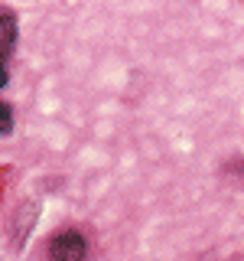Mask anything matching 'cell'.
I'll list each match as a JSON object with an SVG mask.
<instances>
[{"instance_id": "3957f363", "label": "cell", "mask_w": 244, "mask_h": 261, "mask_svg": "<svg viewBox=\"0 0 244 261\" xmlns=\"http://www.w3.org/2000/svg\"><path fill=\"white\" fill-rule=\"evenodd\" d=\"M13 127V114H10V105L0 101V134H10Z\"/></svg>"}, {"instance_id": "6da1fadb", "label": "cell", "mask_w": 244, "mask_h": 261, "mask_svg": "<svg viewBox=\"0 0 244 261\" xmlns=\"http://www.w3.org/2000/svg\"><path fill=\"white\" fill-rule=\"evenodd\" d=\"M88 255V245H85V235L69 228V232H59L52 242H49V258L52 261H85Z\"/></svg>"}, {"instance_id": "277c9868", "label": "cell", "mask_w": 244, "mask_h": 261, "mask_svg": "<svg viewBox=\"0 0 244 261\" xmlns=\"http://www.w3.org/2000/svg\"><path fill=\"white\" fill-rule=\"evenodd\" d=\"M0 85H7V65H0Z\"/></svg>"}, {"instance_id": "7a4b0ae2", "label": "cell", "mask_w": 244, "mask_h": 261, "mask_svg": "<svg viewBox=\"0 0 244 261\" xmlns=\"http://www.w3.org/2000/svg\"><path fill=\"white\" fill-rule=\"evenodd\" d=\"M13 43H16V20L10 10H0V65H7Z\"/></svg>"}]
</instances>
